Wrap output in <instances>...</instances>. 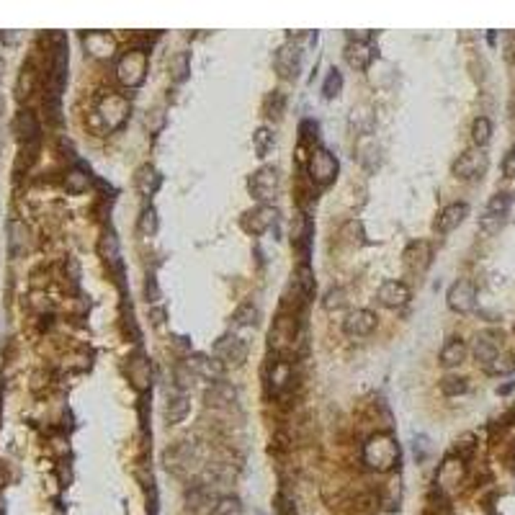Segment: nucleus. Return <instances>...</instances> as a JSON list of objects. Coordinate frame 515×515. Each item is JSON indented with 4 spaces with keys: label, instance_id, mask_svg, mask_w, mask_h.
<instances>
[{
    "label": "nucleus",
    "instance_id": "nucleus-1",
    "mask_svg": "<svg viewBox=\"0 0 515 515\" xmlns=\"http://www.w3.org/2000/svg\"><path fill=\"white\" fill-rule=\"evenodd\" d=\"M68 80V39L65 34H52V62H49V109L52 119H57L60 95Z\"/></svg>",
    "mask_w": 515,
    "mask_h": 515
},
{
    "label": "nucleus",
    "instance_id": "nucleus-2",
    "mask_svg": "<svg viewBox=\"0 0 515 515\" xmlns=\"http://www.w3.org/2000/svg\"><path fill=\"white\" fill-rule=\"evenodd\" d=\"M363 461L376 472H389L400 461V446H397L392 435L376 433L363 446Z\"/></svg>",
    "mask_w": 515,
    "mask_h": 515
},
{
    "label": "nucleus",
    "instance_id": "nucleus-3",
    "mask_svg": "<svg viewBox=\"0 0 515 515\" xmlns=\"http://www.w3.org/2000/svg\"><path fill=\"white\" fill-rule=\"evenodd\" d=\"M116 78L124 88H139L147 78V52L142 49H129L116 62Z\"/></svg>",
    "mask_w": 515,
    "mask_h": 515
},
{
    "label": "nucleus",
    "instance_id": "nucleus-4",
    "mask_svg": "<svg viewBox=\"0 0 515 515\" xmlns=\"http://www.w3.org/2000/svg\"><path fill=\"white\" fill-rule=\"evenodd\" d=\"M278 186H281V170H278L276 165H263V168H258L250 178V193L260 203H265L268 198L276 196Z\"/></svg>",
    "mask_w": 515,
    "mask_h": 515
},
{
    "label": "nucleus",
    "instance_id": "nucleus-5",
    "mask_svg": "<svg viewBox=\"0 0 515 515\" xmlns=\"http://www.w3.org/2000/svg\"><path fill=\"white\" fill-rule=\"evenodd\" d=\"M98 114L109 129H122L129 119V101L119 93H106L98 101Z\"/></svg>",
    "mask_w": 515,
    "mask_h": 515
},
{
    "label": "nucleus",
    "instance_id": "nucleus-6",
    "mask_svg": "<svg viewBox=\"0 0 515 515\" xmlns=\"http://www.w3.org/2000/svg\"><path fill=\"white\" fill-rule=\"evenodd\" d=\"M307 168H309V178L317 186H327L338 178V160L330 149H314Z\"/></svg>",
    "mask_w": 515,
    "mask_h": 515
},
{
    "label": "nucleus",
    "instance_id": "nucleus-7",
    "mask_svg": "<svg viewBox=\"0 0 515 515\" xmlns=\"http://www.w3.org/2000/svg\"><path fill=\"white\" fill-rule=\"evenodd\" d=\"M214 353L222 361V366H243L248 359V343L240 335H224L222 340H217Z\"/></svg>",
    "mask_w": 515,
    "mask_h": 515
},
{
    "label": "nucleus",
    "instance_id": "nucleus-8",
    "mask_svg": "<svg viewBox=\"0 0 515 515\" xmlns=\"http://www.w3.org/2000/svg\"><path fill=\"white\" fill-rule=\"evenodd\" d=\"M487 155L482 152L479 147L467 149L464 155L454 163V176L461 178V181H472V178H479L484 170H487Z\"/></svg>",
    "mask_w": 515,
    "mask_h": 515
},
{
    "label": "nucleus",
    "instance_id": "nucleus-9",
    "mask_svg": "<svg viewBox=\"0 0 515 515\" xmlns=\"http://www.w3.org/2000/svg\"><path fill=\"white\" fill-rule=\"evenodd\" d=\"M446 299H448V307H451L454 312L467 314L477 307V286L472 284V281H467V278H461V281H456V284L448 289Z\"/></svg>",
    "mask_w": 515,
    "mask_h": 515
},
{
    "label": "nucleus",
    "instance_id": "nucleus-10",
    "mask_svg": "<svg viewBox=\"0 0 515 515\" xmlns=\"http://www.w3.org/2000/svg\"><path fill=\"white\" fill-rule=\"evenodd\" d=\"M278 222V209L271 203H258L255 209H250L245 214L243 227L253 235H263L265 230H271L273 224Z\"/></svg>",
    "mask_w": 515,
    "mask_h": 515
},
{
    "label": "nucleus",
    "instance_id": "nucleus-11",
    "mask_svg": "<svg viewBox=\"0 0 515 515\" xmlns=\"http://www.w3.org/2000/svg\"><path fill=\"white\" fill-rule=\"evenodd\" d=\"M83 47L95 60H109L116 52V39L109 31H88V34H83Z\"/></svg>",
    "mask_w": 515,
    "mask_h": 515
},
{
    "label": "nucleus",
    "instance_id": "nucleus-12",
    "mask_svg": "<svg viewBox=\"0 0 515 515\" xmlns=\"http://www.w3.org/2000/svg\"><path fill=\"white\" fill-rule=\"evenodd\" d=\"M373 327H376V314L368 309H356L343 319V332L348 338H366L373 332Z\"/></svg>",
    "mask_w": 515,
    "mask_h": 515
},
{
    "label": "nucleus",
    "instance_id": "nucleus-13",
    "mask_svg": "<svg viewBox=\"0 0 515 515\" xmlns=\"http://www.w3.org/2000/svg\"><path fill=\"white\" fill-rule=\"evenodd\" d=\"M430 258H433V250H430V243L425 240H418V243H410L407 245L405 255V268L410 273H425V268L430 265Z\"/></svg>",
    "mask_w": 515,
    "mask_h": 515
},
{
    "label": "nucleus",
    "instance_id": "nucleus-14",
    "mask_svg": "<svg viewBox=\"0 0 515 515\" xmlns=\"http://www.w3.org/2000/svg\"><path fill=\"white\" fill-rule=\"evenodd\" d=\"M376 299L386 309H400V307H405L410 302V289L402 281H384L379 286V292H376Z\"/></svg>",
    "mask_w": 515,
    "mask_h": 515
},
{
    "label": "nucleus",
    "instance_id": "nucleus-15",
    "mask_svg": "<svg viewBox=\"0 0 515 515\" xmlns=\"http://www.w3.org/2000/svg\"><path fill=\"white\" fill-rule=\"evenodd\" d=\"M510 206H513V196H510V193H495V196L489 198L487 209H484L482 227H484V230H497V224L505 219Z\"/></svg>",
    "mask_w": 515,
    "mask_h": 515
},
{
    "label": "nucleus",
    "instance_id": "nucleus-16",
    "mask_svg": "<svg viewBox=\"0 0 515 515\" xmlns=\"http://www.w3.org/2000/svg\"><path fill=\"white\" fill-rule=\"evenodd\" d=\"M276 68L284 78H297L299 68H302V49L299 44H284L276 52Z\"/></svg>",
    "mask_w": 515,
    "mask_h": 515
},
{
    "label": "nucleus",
    "instance_id": "nucleus-17",
    "mask_svg": "<svg viewBox=\"0 0 515 515\" xmlns=\"http://www.w3.org/2000/svg\"><path fill=\"white\" fill-rule=\"evenodd\" d=\"M497 353H500V335L497 332H479L474 340V359L484 366H489L492 361L497 359Z\"/></svg>",
    "mask_w": 515,
    "mask_h": 515
},
{
    "label": "nucleus",
    "instance_id": "nucleus-18",
    "mask_svg": "<svg viewBox=\"0 0 515 515\" xmlns=\"http://www.w3.org/2000/svg\"><path fill=\"white\" fill-rule=\"evenodd\" d=\"M467 214H469V206L464 201L448 203L446 209L438 214V219H435V230L441 232V235H446V232L456 230V227L467 219Z\"/></svg>",
    "mask_w": 515,
    "mask_h": 515
},
{
    "label": "nucleus",
    "instance_id": "nucleus-19",
    "mask_svg": "<svg viewBox=\"0 0 515 515\" xmlns=\"http://www.w3.org/2000/svg\"><path fill=\"white\" fill-rule=\"evenodd\" d=\"M238 400V389L227 381H211V386L203 392V402L209 407H227Z\"/></svg>",
    "mask_w": 515,
    "mask_h": 515
},
{
    "label": "nucleus",
    "instance_id": "nucleus-20",
    "mask_svg": "<svg viewBox=\"0 0 515 515\" xmlns=\"http://www.w3.org/2000/svg\"><path fill=\"white\" fill-rule=\"evenodd\" d=\"M186 366L196 373V376H206V379H214V381H219V376H222V368H224L222 363L211 361L209 356H189Z\"/></svg>",
    "mask_w": 515,
    "mask_h": 515
},
{
    "label": "nucleus",
    "instance_id": "nucleus-21",
    "mask_svg": "<svg viewBox=\"0 0 515 515\" xmlns=\"http://www.w3.org/2000/svg\"><path fill=\"white\" fill-rule=\"evenodd\" d=\"M346 60L353 70H366L373 60V49L368 44H359V41H351L346 47Z\"/></svg>",
    "mask_w": 515,
    "mask_h": 515
},
{
    "label": "nucleus",
    "instance_id": "nucleus-22",
    "mask_svg": "<svg viewBox=\"0 0 515 515\" xmlns=\"http://www.w3.org/2000/svg\"><path fill=\"white\" fill-rule=\"evenodd\" d=\"M134 181H137V189L142 191L144 196H152V193L160 189V181H163V178H160V173H157L152 165H142V168L137 170Z\"/></svg>",
    "mask_w": 515,
    "mask_h": 515
},
{
    "label": "nucleus",
    "instance_id": "nucleus-23",
    "mask_svg": "<svg viewBox=\"0 0 515 515\" xmlns=\"http://www.w3.org/2000/svg\"><path fill=\"white\" fill-rule=\"evenodd\" d=\"M464 359H467V346H464V340L451 338L441 351V363L443 366H459Z\"/></svg>",
    "mask_w": 515,
    "mask_h": 515
},
{
    "label": "nucleus",
    "instance_id": "nucleus-24",
    "mask_svg": "<svg viewBox=\"0 0 515 515\" xmlns=\"http://www.w3.org/2000/svg\"><path fill=\"white\" fill-rule=\"evenodd\" d=\"M461 477H464L461 461L448 459V461H443V467L438 469V484H441V487H456L461 482Z\"/></svg>",
    "mask_w": 515,
    "mask_h": 515
},
{
    "label": "nucleus",
    "instance_id": "nucleus-25",
    "mask_svg": "<svg viewBox=\"0 0 515 515\" xmlns=\"http://www.w3.org/2000/svg\"><path fill=\"white\" fill-rule=\"evenodd\" d=\"M16 129H18L21 139H26V142L39 137V122H36V116L31 111H21L18 119H16Z\"/></svg>",
    "mask_w": 515,
    "mask_h": 515
},
{
    "label": "nucleus",
    "instance_id": "nucleus-26",
    "mask_svg": "<svg viewBox=\"0 0 515 515\" xmlns=\"http://www.w3.org/2000/svg\"><path fill=\"white\" fill-rule=\"evenodd\" d=\"M189 413H191V402H189V397H184V394L173 397V400L168 402V407H165V418H168V423H173V425L184 420Z\"/></svg>",
    "mask_w": 515,
    "mask_h": 515
},
{
    "label": "nucleus",
    "instance_id": "nucleus-27",
    "mask_svg": "<svg viewBox=\"0 0 515 515\" xmlns=\"http://www.w3.org/2000/svg\"><path fill=\"white\" fill-rule=\"evenodd\" d=\"M260 322V309L253 302H245L235 309V325L240 327H255Z\"/></svg>",
    "mask_w": 515,
    "mask_h": 515
},
{
    "label": "nucleus",
    "instance_id": "nucleus-28",
    "mask_svg": "<svg viewBox=\"0 0 515 515\" xmlns=\"http://www.w3.org/2000/svg\"><path fill=\"white\" fill-rule=\"evenodd\" d=\"M88 186H90V176L80 168L70 170L68 176H65V189H68L70 193H83V191H88Z\"/></svg>",
    "mask_w": 515,
    "mask_h": 515
},
{
    "label": "nucleus",
    "instance_id": "nucleus-29",
    "mask_svg": "<svg viewBox=\"0 0 515 515\" xmlns=\"http://www.w3.org/2000/svg\"><path fill=\"white\" fill-rule=\"evenodd\" d=\"M472 139H474L477 147H484V144L492 139V122L487 116H479L474 124H472Z\"/></svg>",
    "mask_w": 515,
    "mask_h": 515
},
{
    "label": "nucleus",
    "instance_id": "nucleus-30",
    "mask_svg": "<svg viewBox=\"0 0 515 515\" xmlns=\"http://www.w3.org/2000/svg\"><path fill=\"white\" fill-rule=\"evenodd\" d=\"M289 381H292V366L286 361H276L271 371V389L273 392H281Z\"/></svg>",
    "mask_w": 515,
    "mask_h": 515
},
{
    "label": "nucleus",
    "instance_id": "nucleus-31",
    "mask_svg": "<svg viewBox=\"0 0 515 515\" xmlns=\"http://www.w3.org/2000/svg\"><path fill=\"white\" fill-rule=\"evenodd\" d=\"M271 147H273L271 129H268V127H260V129L255 132V134H253V149H255V155H258V157H265Z\"/></svg>",
    "mask_w": 515,
    "mask_h": 515
},
{
    "label": "nucleus",
    "instance_id": "nucleus-32",
    "mask_svg": "<svg viewBox=\"0 0 515 515\" xmlns=\"http://www.w3.org/2000/svg\"><path fill=\"white\" fill-rule=\"evenodd\" d=\"M467 379H461V376H446V379L441 381V392L446 394V397H459V394L467 392Z\"/></svg>",
    "mask_w": 515,
    "mask_h": 515
},
{
    "label": "nucleus",
    "instance_id": "nucleus-33",
    "mask_svg": "<svg viewBox=\"0 0 515 515\" xmlns=\"http://www.w3.org/2000/svg\"><path fill=\"white\" fill-rule=\"evenodd\" d=\"M211 515H243V505H240L238 497H222V500H217Z\"/></svg>",
    "mask_w": 515,
    "mask_h": 515
},
{
    "label": "nucleus",
    "instance_id": "nucleus-34",
    "mask_svg": "<svg viewBox=\"0 0 515 515\" xmlns=\"http://www.w3.org/2000/svg\"><path fill=\"white\" fill-rule=\"evenodd\" d=\"M101 255L109 260V263H116L119 260V243H116L114 232H106L101 240Z\"/></svg>",
    "mask_w": 515,
    "mask_h": 515
},
{
    "label": "nucleus",
    "instance_id": "nucleus-35",
    "mask_svg": "<svg viewBox=\"0 0 515 515\" xmlns=\"http://www.w3.org/2000/svg\"><path fill=\"white\" fill-rule=\"evenodd\" d=\"M297 286H299V292H302V297H309L312 294V289H314V276H312V268L309 265H302L299 268V273H297Z\"/></svg>",
    "mask_w": 515,
    "mask_h": 515
},
{
    "label": "nucleus",
    "instance_id": "nucleus-36",
    "mask_svg": "<svg viewBox=\"0 0 515 515\" xmlns=\"http://www.w3.org/2000/svg\"><path fill=\"white\" fill-rule=\"evenodd\" d=\"M340 90H343V75L338 70H330L325 85H322V93H325V98H335V95H340Z\"/></svg>",
    "mask_w": 515,
    "mask_h": 515
},
{
    "label": "nucleus",
    "instance_id": "nucleus-37",
    "mask_svg": "<svg viewBox=\"0 0 515 515\" xmlns=\"http://www.w3.org/2000/svg\"><path fill=\"white\" fill-rule=\"evenodd\" d=\"M284 109H286L284 93H281V90H273V93L268 95V101H265V111H268V116H276V119H281Z\"/></svg>",
    "mask_w": 515,
    "mask_h": 515
},
{
    "label": "nucleus",
    "instance_id": "nucleus-38",
    "mask_svg": "<svg viewBox=\"0 0 515 515\" xmlns=\"http://www.w3.org/2000/svg\"><path fill=\"white\" fill-rule=\"evenodd\" d=\"M139 232L147 235V238L157 232V211L152 209V206H147V209L142 211V217H139Z\"/></svg>",
    "mask_w": 515,
    "mask_h": 515
},
{
    "label": "nucleus",
    "instance_id": "nucleus-39",
    "mask_svg": "<svg viewBox=\"0 0 515 515\" xmlns=\"http://www.w3.org/2000/svg\"><path fill=\"white\" fill-rule=\"evenodd\" d=\"M129 371H132V376H134V384L137 386H144V381H147V376H149V366L144 363L142 356H137V359L132 361Z\"/></svg>",
    "mask_w": 515,
    "mask_h": 515
},
{
    "label": "nucleus",
    "instance_id": "nucleus-40",
    "mask_svg": "<svg viewBox=\"0 0 515 515\" xmlns=\"http://www.w3.org/2000/svg\"><path fill=\"white\" fill-rule=\"evenodd\" d=\"M193 381H196V373L191 371L189 366H178L176 368V386L178 389H181V392H186V389H191V386H193Z\"/></svg>",
    "mask_w": 515,
    "mask_h": 515
},
{
    "label": "nucleus",
    "instance_id": "nucleus-41",
    "mask_svg": "<svg viewBox=\"0 0 515 515\" xmlns=\"http://www.w3.org/2000/svg\"><path fill=\"white\" fill-rule=\"evenodd\" d=\"M186 75H189V55L181 52V55L173 60V78H176V83H184Z\"/></svg>",
    "mask_w": 515,
    "mask_h": 515
},
{
    "label": "nucleus",
    "instance_id": "nucleus-42",
    "mask_svg": "<svg viewBox=\"0 0 515 515\" xmlns=\"http://www.w3.org/2000/svg\"><path fill=\"white\" fill-rule=\"evenodd\" d=\"M322 304H325V309H330V312L332 309H340V307L346 304V292H343V289H332V292H327Z\"/></svg>",
    "mask_w": 515,
    "mask_h": 515
},
{
    "label": "nucleus",
    "instance_id": "nucleus-43",
    "mask_svg": "<svg viewBox=\"0 0 515 515\" xmlns=\"http://www.w3.org/2000/svg\"><path fill=\"white\" fill-rule=\"evenodd\" d=\"M317 122H312V119H307V122H302V127H299V132H302V142H314L317 139Z\"/></svg>",
    "mask_w": 515,
    "mask_h": 515
},
{
    "label": "nucleus",
    "instance_id": "nucleus-44",
    "mask_svg": "<svg viewBox=\"0 0 515 515\" xmlns=\"http://www.w3.org/2000/svg\"><path fill=\"white\" fill-rule=\"evenodd\" d=\"M487 368L492 373H508V371H513V368H515V361L513 359H495Z\"/></svg>",
    "mask_w": 515,
    "mask_h": 515
},
{
    "label": "nucleus",
    "instance_id": "nucleus-45",
    "mask_svg": "<svg viewBox=\"0 0 515 515\" xmlns=\"http://www.w3.org/2000/svg\"><path fill=\"white\" fill-rule=\"evenodd\" d=\"M502 173L508 178L515 176V149H510L508 155H505V160H502Z\"/></svg>",
    "mask_w": 515,
    "mask_h": 515
},
{
    "label": "nucleus",
    "instance_id": "nucleus-46",
    "mask_svg": "<svg viewBox=\"0 0 515 515\" xmlns=\"http://www.w3.org/2000/svg\"><path fill=\"white\" fill-rule=\"evenodd\" d=\"M144 294H147V302H157V297H160V292H157V284L155 278L149 276L147 284H144Z\"/></svg>",
    "mask_w": 515,
    "mask_h": 515
},
{
    "label": "nucleus",
    "instance_id": "nucleus-47",
    "mask_svg": "<svg viewBox=\"0 0 515 515\" xmlns=\"http://www.w3.org/2000/svg\"><path fill=\"white\" fill-rule=\"evenodd\" d=\"M149 319H152V325L155 327H160L165 322V309H152V312H149Z\"/></svg>",
    "mask_w": 515,
    "mask_h": 515
},
{
    "label": "nucleus",
    "instance_id": "nucleus-48",
    "mask_svg": "<svg viewBox=\"0 0 515 515\" xmlns=\"http://www.w3.org/2000/svg\"><path fill=\"white\" fill-rule=\"evenodd\" d=\"M513 389H515V381H513V384H505V386H500V389H497V392H500V394H510V392H513Z\"/></svg>",
    "mask_w": 515,
    "mask_h": 515
},
{
    "label": "nucleus",
    "instance_id": "nucleus-49",
    "mask_svg": "<svg viewBox=\"0 0 515 515\" xmlns=\"http://www.w3.org/2000/svg\"><path fill=\"white\" fill-rule=\"evenodd\" d=\"M0 413H3V392H0Z\"/></svg>",
    "mask_w": 515,
    "mask_h": 515
}]
</instances>
